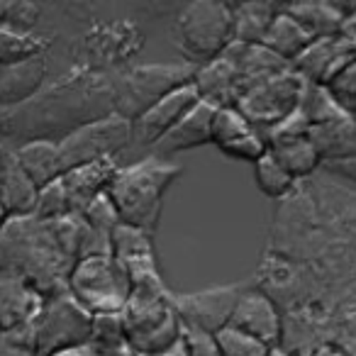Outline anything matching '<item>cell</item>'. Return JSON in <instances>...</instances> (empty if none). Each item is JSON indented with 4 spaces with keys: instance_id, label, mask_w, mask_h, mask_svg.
Segmentation results:
<instances>
[{
    "instance_id": "1",
    "label": "cell",
    "mask_w": 356,
    "mask_h": 356,
    "mask_svg": "<svg viewBox=\"0 0 356 356\" xmlns=\"http://www.w3.org/2000/svg\"><path fill=\"white\" fill-rule=\"evenodd\" d=\"M81 215L37 220L35 215L8 218L0 229V271L15 273L44 298L66 293L79 261Z\"/></svg>"
},
{
    "instance_id": "2",
    "label": "cell",
    "mask_w": 356,
    "mask_h": 356,
    "mask_svg": "<svg viewBox=\"0 0 356 356\" xmlns=\"http://www.w3.org/2000/svg\"><path fill=\"white\" fill-rule=\"evenodd\" d=\"M132 291L120 312L122 330L137 356H161L181 341V320L171 302V291L161 273L132 276Z\"/></svg>"
},
{
    "instance_id": "3",
    "label": "cell",
    "mask_w": 356,
    "mask_h": 356,
    "mask_svg": "<svg viewBox=\"0 0 356 356\" xmlns=\"http://www.w3.org/2000/svg\"><path fill=\"white\" fill-rule=\"evenodd\" d=\"M181 173H184L181 163L161 159L156 154H149L142 161L118 168L108 195L118 208L120 222L139 227L149 237H154L161 220L163 195Z\"/></svg>"
},
{
    "instance_id": "4",
    "label": "cell",
    "mask_w": 356,
    "mask_h": 356,
    "mask_svg": "<svg viewBox=\"0 0 356 356\" xmlns=\"http://www.w3.org/2000/svg\"><path fill=\"white\" fill-rule=\"evenodd\" d=\"M234 42V15L229 3L198 0L178 10L173 20V44L191 66L218 59Z\"/></svg>"
},
{
    "instance_id": "5",
    "label": "cell",
    "mask_w": 356,
    "mask_h": 356,
    "mask_svg": "<svg viewBox=\"0 0 356 356\" xmlns=\"http://www.w3.org/2000/svg\"><path fill=\"white\" fill-rule=\"evenodd\" d=\"M198 66L186 64H144L113 79V113L134 120L173 90L193 83Z\"/></svg>"
},
{
    "instance_id": "6",
    "label": "cell",
    "mask_w": 356,
    "mask_h": 356,
    "mask_svg": "<svg viewBox=\"0 0 356 356\" xmlns=\"http://www.w3.org/2000/svg\"><path fill=\"white\" fill-rule=\"evenodd\" d=\"M66 291L88 315H120L129 300L132 283L113 254H103L76 261Z\"/></svg>"
},
{
    "instance_id": "7",
    "label": "cell",
    "mask_w": 356,
    "mask_h": 356,
    "mask_svg": "<svg viewBox=\"0 0 356 356\" xmlns=\"http://www.w3.org/2000/svg\"><path fill=\"white\" fill-rule=\"evenodd\" d=\"M56 144H59L61 168L66 173L76 166L100 159H115L120 152H124L132 144V122L115 113L105 115L69 129Z\"/></svg>"
},
{
    "instance_id": "8",
    "label": "cell",
    "mask_w": 356,
    "mask_h": 356,
    "mask_svg": "<svg viewBox=\"0 0 356 356\" xmlns=\"http://www.w3.org/2000/svg\"><path fill=\"white\" fill-rule=\"evenodd\" d=\"M305 88L307 81L293 69H288L283 74L273 76V79L264 81L254 90H249L234 108L264 137V134L271 132L281 122H286L296 113L302 95H305Z\"/></svg>"
},
{
    "instance_id": "9",
    "label": "cell",
    "mask_w": 356,
    "mask_h": 356,
    "mask_svg": "<svg viewBox=\"0 0 356 356\" xmlns=\"http://www.w3.org/2000/svg\"><path fill=\"white\" fill-rule=\"evenodd\" d=\"M90 327H93V315H88L69 296V291L47 298L44 307L35 320L37 351L40 356H51L56 351L86 346L90 341Z\"/></svg>"
},
{
    "instance_id": "10",
    "label": "cell",
    "mask_w": 356,
    "mask_h": 356,
    "mask_svg": "<svg viewBox=\"0 0 356 356\" xmlns=\"http://www.w3.org/2000/svg\"><path fill=\"white\" fill-rule=\"evenodd\" d=\"M247 288H252V283H227L195 293H171V302L181 325L205 334H218L229 325V317Z\"/></svg>"
},
{
    "instance_id": "11",
    "label": "cell",
    "mask_w": 356,
    "mask_h": 356,
    "mask_svg": "<svg viewBox=\"0 0 356 356\" xmlns=\"http://www.w3.org/2000/svg\"><path fill=\"white\" fill-rule=\"evenodd\" d=\"M227 327L261 341L268 349H273V346L283 341L281 307L276 305V300L271 296H266L257 286L244 291V296L239 298L237 307H234L232 317H229Z\"/></svg>"
},
{
    "instance_id": "12",
    "label": "cell",
    "mask_w": 356,
    "mask_h": 356,
    "mask_svg": "<svg viewBox=\"0 0 356 356\" xmlns=\"http://www.w3.org/2000/svg\"><path fill=\"white\" fill-rule=\"evenodd\" d=\"M356 61V42L344 35L315 40L296 61L291 69L300 74L310 86H327L341 69Z\"/></svg>"
},
{
    "instance_id": "13",
    "label": "cell",
    "mask_w": 356,
    "mask_h": 356,
    "mask_svg": "<svg viewBox=\"0 0 356 356\" xmlns=\"http://www.w3.org/2000/svg\"><path fill=\"white\" fill-rule=\"evenodd\" d=\"M198 103L200 98L195 93L193 83L168 93L166 98H161L156 105H152L147 113H142L132 122V144L152 149L163 134L171 132L181 122V118Z\"/></svg>"
},
{
    "instance_id": "14",
    "label": "cell",
    "mask_w": 356,
    "mask_h": 356,
    "mask_svg": "<svg viewBox=\"0 0 356 356\" xmlns=\"http://www.w3.org/2000/svg\"><path fill=\"white\" fill-rule=\"evenodd\" d=\"M44 300L47 298L25 278L0 271V332L35 322Z\"/></svg>"
},
{
    "instance_id": "15",
    "label": "cell",
    "mask_w": 356,
    "mask_h": 356,
    "mask_svg": "<svg viewBox=\"0 0 356 356\" xmlns=\"http://www.w3.org/2000/svg\"><path fill=\"white\" fill-rule=\"evenodd\" d=\"M118 168L120 166L115 163V159H100V161L83 163V166L66 171L61 176V184L69 195L71 215H81L98 195L108 193Z\"/></svg>"
},
{
    "instance_id": "16",
    "label": "cell",
    "mask_w": 356,
    "mask_h": 356,
    "mask_svg": "<svg viewBox=\"0 0 356 356\" xmlns=\"http://www.w3.org/2000/svg\"><path fill=\"white\" fill-rule=\"evenodd\" d=\"M110 254L127 276H142V273H161L159 271L156 252H154V237L144 229L120 222L110 234Z\"/></svg>"
},
{
    "instance_id": "17",
    "label": "cell",
    "mask_w": 356,
    "mask_h": 356,
    "mask_svg": "<svg viewBox=\"0 0 356 356\" xmlns=\"http://www.w3.org/2000/svg\"><path fill=\"white\" fill-rule=\"evenodd\" d=\"M37 186L20 168L13 149L0 147V208L8 218H25L35 213Z\"/></svg>"
},
{
    "instance_id": "18",
    "label": "cell",
    "mask_w": 356,
    "mask_h": 356,
    "mask_svg": "<svg viewBox=\"0 0 356 356\" xmlns=\"http://www.w3.org/2000/svg\"><path fill=\"white\" fill-rule=\"evenodd\" d=\"M213 115L215 108L200 100L198 105L188 110V113L181 118V122L166 132L156 144L152 147V152L156 156L166 159L173 156V154H181L186 149H195L203 147V144H210V124H213Z\"/></svg>"
},
{
    "instance_id": "19",
    "label": "cell",
    "mask_w": 356,
    "mask_h": 356,
    "mask_svg": "<svg viewBox=\"0 0 356 356\" xmlns=\"http://www.w3.org/2000/svg\"><path fill=\"white\" fill-rule=\"evenodd\" d=\"M144 44V35L134 25L113 22V25H100L90 32L86 40V54L98 64H120L127 56L137 54Z\"/></svg>"
},
{
    "instance_id": "20",
    "label": "cell",
    "mask_w": 356,
    "mask_h": 356,
    "mask_svg": "<svg viewBox=\"0 0 356 356\" xmlns=\"http://www.w3.org/2000/svg\"><path fill=\"white\" fill-rule=\"evenodd\" d=\"M47 79V59L32 56L20 64L6 66L0 74V105L17 108L27 100L37 98Z\"/></svg>"
},
{
    "instance_id": "21",
    "label": "cell",
    "mask_w": 356,
    "mask_h": 356,
    "mask_svg": "<svg viewBox=\"0 0 356 356\" xmlns=\"http://www.w3.org/2000/svg\"><path fill=\"white\" fill-rule=\"evenodd\" d=\"M307 139L320 156V163L356 159V120L351 115L325 124H315L307 129Z\"/></svg>"
},
{
    "instance_id": "22",
    "label": "cell",
    "mask_w": 356,
    "mask_h": 356,
    "mask_svg": "<svg viewBox=\"0 0 356 356\" xmlns=\"http://www.w3.org/2000/svg\"><path fill=\"white\" fill-rule=\"evenodd\" d=\"M356 3L351 6H339V3H288L281 6L312 40H325L341 32L344 17L354 10Z\"/></svg>"
},
{
    "instance_id": "23",
    "label": "cell",
    "mask_w": 356,
    "mask_h": 356,
    "mask_svg": "<svg viewBox=\"0 0 356 356\" xmlns=\"http://www.w3.org/2000/svg\"><path fill=\"white\" fill-rule=\"evenodd\" d=\"M15 152V159L20 163V168L27 173L32 184L37 186V191L44 188V186L54 184L64 176V168H61L59 159V144L51 142V139H30V142L20 144Z\"/></svg>"
},
{
    "instance_id": "24",
    "label": "cell",
    "mask_w": 356,
    "mask_h": 356,
    "mask_svg": "<svg viewBox=\"0 0 356 356\" xmlns=\"http://www.w3.org/2000/svg\"><path fill=\"white\" fill-rule=\"evenodd\" d=\"M266 147H268V154L273 156V161H276L296 184H300L302 178L312 176V173L322 166L320 156H317V152L312 149L307 134L305 137L273 139Z\"/></svg>"
},
{
    "instance_id": "25",
    "label": "cell",
    "mask_w": 356,
    "mask_h": 356,
    "mask_svg": "<svg viewBox=\"0 0 356 356\" xmlns=\"http://www.w3.org/2000/svg\"><path fill=\"white\" fill-rule=\"evenodd\" d=\"M312 42L315 40H312V37L281 8L278 15L273 17V22H271V27H268L266 37H264L261 47H266L271 54H276L281 61H286V64L293 66V61H296Z\"/></svg>"
},
{
    "instance_id": "26",
    "label": "cell",
    "mask_w": 356,
    "mask_h": 356,
    "mask_svg": "<svg viewBox=\"0 0 356 356\" xmlns=\"http://www.w3.org/2000/svg\"><path fill=\"white\" fill-rule=\"evenodd\" d=\"M281 6L273 3H237L234 15V42L239 44H261Z\"/></svg>"
},
{
    "instance_id": "27",
    "label": "cell",
    "mask_w": 356,
    "mask_h": 356,
    "mask_svg": "<svg viewBox=\"0 0 356 356\" xmlns=\"http://www.w3.org/2000/svg\"><path fill=\"white\" fill-rule=\"evenodd\" d=\"M49 47L44 37H37L35 32H13L0 27V66L20 64L32 56H42Z\"/></svg>"
},
{
    "instance_id": "28",
    "label": "cell",
    "mask_w": 356,
    "mask_h": 356,
    "mask_svg": "<svg viewBox=\"0 0 356 356\" xmlns=\"http://www.w3.org/2000/svg\"><path fill=\"white\" fill-rule=\"evenodd\" d=\"M298 113L307 122V129L315 127V124H325L349 115L334 103V98H332L325 86H310V83H307L305 95H302L300 105H298Z\"/></svg>"
},
{
    "instance_id": "29",
    "label": "cell",
    "mask_w": 356,
    "mask_h": 356,
    "mask_svg": "<svg viewBox=\"0 0 356 356\" xmlns=\"http://www.w3.org/2000/svg\"><path fill=\"white\" fill-rule=\"evenodd\" d=\"M254 181H257V188L261 191L266 198H273V200H286L298 186L296 181L273 161V156L268 152L254 163Z\"/></svg>"
},
{
    "instance_id": "30",
    "label": "cell",
    "mask_w": 356,
    "mask_h": 356,
    "mask_svg": "<svg viewBox=\"0 0 356 356\" xmlns=\"http://www.w3.org/2000/svg\"><path fill=\"white\" fill-rule=\"evenodd\" d=\"M252 129L254 127L247 122V118L237 108H215L213 124H210V142L220 149L225 144L249 134Z\"/></svg>"
},
{
    "instance_id": "31",
    "label": "cell",
    "mask_w": 356,
    "mask_h": 356,
    "mask_svg": "<svg viewBox=\"0 0 356 356\" xmlns=\"http://www.w3.org/2000/svg\"><path fill=\"white\" fill-rule=\"evenodd\" d=\"M35 215L37 220H61L66 215H71V205H69V195L64 191V184L54 181V184L44 186V188L37 191V203H35Z\"/></svg>"
},
{
    "instance_id": "32",
    "label": "cell",
    "mask_w": 356,
    "mask_h": 356,
    "mask_svg": "<svg viewBox=\"0 0 356 356\" xmlns=\"http://www.w3.org/2000/svg\"><path fill=\"white\" fill-rule=\"evenodd\" d=\"M215 341H218L220 356H271L273 354V349H268L266 344L232 330V327L220 330L215 334Z\"/></svg>"
},
{
    "instance_id": "33",
    "label": "cell",
    "mask_w": 356,
    "mask_h": 356,
    "mask_svg": "<svg viewBox=\"0 0 356 356\" xmlns=\"http://www.w3.org/2000/svg\"><path fill=\"white\" fill-rule=\"evenodd\" d=\"M81 218H83V222L88 225L90 229H95V232L108 239H110V234H113V229L120 225L118 208H115V203L110 200L108 193L98 195V198L81 213Z\"/></svg>"
},
{
    "instance_id": "34",
    "label": "cell",
    "mask_w": 356,
    "mask_h": 356,
    "mask_svg": "<svg viewBox=\"0 0 356 356\" xmlns=\"http://www.w3.org/2000/svg\"><path fill=\"white\" fill-rule=\"evenodd\" d=\"M0 356H40L35 322L0 332Z\"/></svg>"
},
{
    "instance_id": "35",
    "label": "cell",
    "mask_w": 356,
    "mask_h": 356,
    "mask_svg": "<svg viewBox=\"0 0 356 356\" xmlns=\"http://www.w3.org/2000/svg\"><path fill=\"white\" fill-rule=\"evenodd\" d=\"M325 88L330 90L334 103L339 105L344 113L354 115V110H356V61H351L346 69H341Z\"/></svg>"
},
{
    "instance_id": "36",
    "label": "cell",
    "mask_w": 356,
    "mask_h": 356,
    "mask_svg": "<svg viewBox=\"0 0 356 356\" xmlns=\"http://www.w3.org/2000/svg\"><path fill=\"white\" fill-rule=\"evenodd\" d=\"M220 152H222L225 156H229V159H237V161L257 163L259 159L268 152V147H266V139H264L257 129H252V132L244 134V137H239V139H234V142L220 147Z\"/></svg>"
},
{
    "instance_id": "37",
    "label": "cell",
    "mask_w": 356,
    "mask_h": 356,
    "mask_svg": "<svg viewBox=\"0 0 356 356\" xmlns=\"http://www.w3.org/2000/svg\"><path fill=\"white\" fill-rule=\"evenodd\" d=\"M181 339L186 346V356H220L215 334H205L200 330L181 325Z\"/></svg>"
},
{
    "instance_id": "38",
    "label": "cell",
    "mask_w": 356,
    "mask_h": 356,
    "mask_svg": "<svg viewBox=\"0 0 356 356\" xmlns=\"http://www.w3.org/2000/svg\"><path fill=\"white\" fill-rule=\"evenodd\" d=\"M322 168H327L330 173H339V176L354 178L356 181V159H349V161H337V163H322Z\"/></svg>"
},
{
    "instance_id": "39",
    "label": "cell",
    "mask_w": 356,
    "mask_h": 356,
    "mask_svg": "<svg viewBox=\"0 0 356 356\" xmlns=\"http://www.w3.org/2000/svg\"><path fill=\"white\" fill-rule=\"evenodd\" d=\"M310 356H351V354L346 349H341L339 344H334V341H322L320 346H315L310 351Z\"/></svg>"
},
{
    "instance_id": "40",
    "label": "cell",
    "mask_w": 356,
    "mask_h": 356,
    "mask_svg": "<svg viewBox=\"0 0 356 356\" xmlns=\"http://www.w3.org/2000/svg\"><path fill=\"white\" fill-rule=\"evenodd\" d=\"M339 35H344L346 40L356 42V6H354V10H351L349 15L344 17V25H341V32H339Z\"/></svg>"
},
{
    "instance_id": "41",
    "label": "cell",
    "mask_w": 356,
    "mask_h": 356,
    "mask_svg": "<svg viewBox=\"0 0 356 356\" xmlns=\"http://www.w3.org/2000/svg\"><path fill=\"white\" fill-rule=\"evenodd\" d=\"M51 356H98L93 351V346H74V349H66V351H56V354H51Z\"/></svg>"
},
{
    "instance_id": "42",
    "label": "cell",
    "mask_w": 356,
    "mask_h": 356,
    "mask_svg": "<svg viewBox=\"0 0 356 356\" xmlns=\"http://www.w3.org/2000/svg\"><path fill=\"white\" fill-rule=\"evenodd\" d=\"M161 356H186V346H184V339L178 341V346L176 349H171L168 354H161Z\"/></svg>"
},
{
    "instance_id": "43",
    "label": "cell",
    "mask_w": 356,
    "mask_h": 356,
    "mask_svg": "<svg viewBox=\"0 0 356 356\" xmlns=\"http://www.w3.org/2000/svg\"><path fill=\"white\" fill-rule=\"evenodd\" d=\"M6 220H8V215L3 213V208H0V229H3V225H6Z\"/></svg>"
},
{
    "instance_id": "44",
    "label": "cell",
    "mask_w": 356,
    "mask_h": 356,
    "mask_svg": "<svg viewBox=\"0 0 356 356\" xmlns=\"http://www.w3.org/2000/svg\"><path fill=\"white\" fill-rule=\"evenodd\" d=\"M351 118H354V120H356V110H354V115H351Z\"/></svg>"
}]
</instances>
